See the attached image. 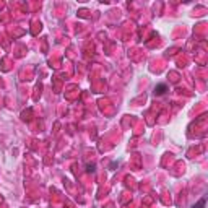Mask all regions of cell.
Listing matches in <instances>:
<instances>
[{
  "instance_id": "6da1fadb",
  "label": "cell",
  "mask_w": 208,
  "mask_h": 208,
  "mask_svg": "<svg viewBox=\"0 0 208 208\" xmlns=\"http://www.w3.org/2000/svg\"><path fill=\"white\" fill-rule=\"evenodd\" d=\"M164 91H166V85H163V83L155 88V94H163Z\"/></svg>"
},
{
  "instance_id": "7a4b0ae2",
  "label": "cell",
  "mask_w": 208,
  "mask_h": 208,
  "mask_svg": "<svg viewBox=\"0 0 208 208\" xmlns=\"http://www.w3.org/2000/svg\"><path fill=\"white\" fill-rule=\"evenodd\" d=\"M203 206H205V198H202V200H200V202H198V203L195 205L193 208H203Z\"/></svg>"
}]
</instances>
